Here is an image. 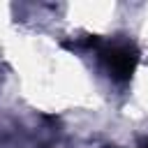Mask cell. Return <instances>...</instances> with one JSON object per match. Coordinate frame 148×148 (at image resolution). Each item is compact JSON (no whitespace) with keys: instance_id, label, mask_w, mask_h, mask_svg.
<instances>
[{"instance_id":"1","label":"cell","mask_w":148,"mask_h":148,"mask_svg":"<svg viewBox=\"0 0 148 148\" xmlns=\"http://www.w3.org/2000/svg\"><path fill=\"white\" fill-rule=\"evenodd\" d=\"M86 46L97 51V58L102 60L109 76L118 83H127L139 65V49L132 39H99L88 37Z\"/></svg>"},{"instance_id":"2","label":"cell","mask_w":148,"mask_h":148,"mask_svg":"<svg viewBox=\"0 0 148 148\" xmlns=\"http://www.w3.org/2000/svg\"><path fill=\"white\" fill-rule=\"evenodd\" d=\"M141 148H148V141H146V143H143V146H141Z\"/></svg>"}]
</instances>
